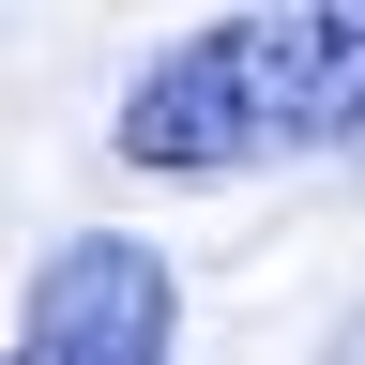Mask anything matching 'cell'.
<instances>
[{"mask_svg":"<svg viewBox=\"0 0 365 365\" xmlns=\"http://www.w3.org/2000/svg\"><path fill=\"white\" fill-rule=\"evenodd\" d=\"M365 153V0H259V16L182 31L122 91V168L228 182V168H304Z\"/></svg>","mask_w":365,"mask_h":365,"instance_id":"6da1fadb","label":"cell"},{"mask_svg":"<svg viewBox=\"0 0 365 365\" xmlns=\"http://www.w3.org/2000/svg\"><path fill=\"white\" fill-rule=\"evenodd\" d=\"M319 365H365V304H350V319H335V350H319Z\"/></svg>","mask_w":365,"mask_h":365,"instance_id":"3957f363","label":"cell"},{"mask_svg":"<svg viewBox=\"0 0 365 365\" xmlns=\"http://www.w3.org/2000/svg\"><path fill=\"white\" fill-rule=\"evenodd\" d=\"M168 350H182V274H168V244L76 228V244L31 259V304H16V350H0V365H168Z\"/></svg>","mask_w":365,"mask_h":365,"instance_id":"7a4b0ae2","label":"cell"}]
</instances>
